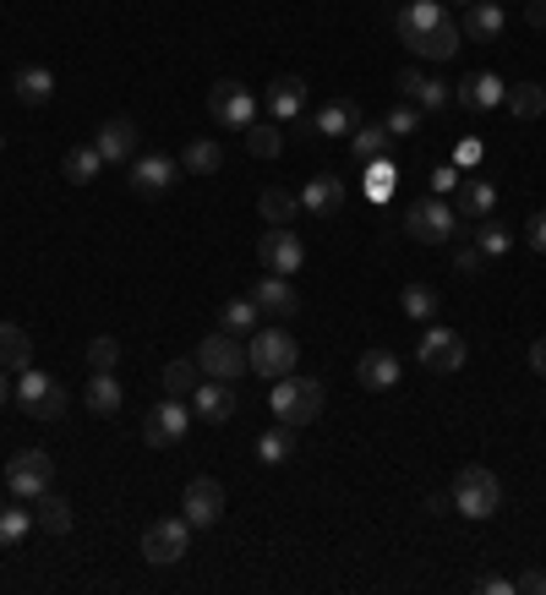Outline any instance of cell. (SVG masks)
<instances>
[{
	"label": "cell",
	"instance_id": "9f6ffc18",
	"mask_svg": "<svg viewBox=\"0 0 546 595\" xmlns=\"http://www.w3.org/2000/svg\"><path fill=\"white\" fill-rule=\"evenodd\" d=\"M7 399H12V372H0V410H7Z\"/></svg>",
	"mask_w": 546,
	"mask_h": 595
},
{
	"label": "cell",
	"instance_id": "bcb514c9",
	"mask_svg": "<svg viewBox=\"0 0 546 595\" xmlns=\"http://www.w3.org/2000/svg\"><path fill=\"white\" fill-rule=\"evenodd\" d=\"M388 192H393V165L388 159H372V197L383 203Z\"/></svg>",
	"mask_w": 546,
	"mask_h": 595
},
{
	"label": "cell",
	"instance_id": "44dd1931",
	"mask_svg": "<svg viewBox=\"0 0 546 595\" xmlns=\"http://www.w3.org/2000/svg\"><path fill=\"white\" fill-rule=\"evenodd\" d=\"M502 99H508V83L497 72H475V77L459 83V105L464 110H497Z\"/></svg>",
	"mask_w": 546,
	"mask_h": 595
},
{
	"label": "cell",
	"instance_id": "83f0119b",
	"mask_svg": "<svg viewBox=\"0 0 546 595\" xmlns=\"http://www.w3.org/2000/svg\"><path fill=\"white\" fill-rule=\"evenodd\" d=\"M181 170H186V175H219V170H225V148H219L214 137H197V143H186Z\"/></svg>",
	"mask_w": 546,
	"mask_h": 595
},
{
	"label": "cell",
	"instance_id": "8d00e7d4",
	"mask_svg": "<svg viewBox=\"0 0 546 595\" xmlns=\"http://www.w3.org/2000/svg\"><path fill=\"white\" fill-rule=\"evenodd\" d=\"M399 306H404V317H415V323H432L442 301H437V290H432V284H404V290H399Z\"/></svg>",
	"mask_w": 546,
	"mask_h": 595
},
{
	"label": "cell",
	"instance_id": "5bb4252c",
	"mask_svg": "<svg viewBox=\"0 0 546 595\" xmlns=\"http://www.w3.org/2000/svg\"><path fill=\"white\" fill-rule=\"evenodd\" d=\"M415 355H421V366H426V372H459L470 350H464V339H459L453 328H426V339H421V350H415Z\"/></svg>",
	"mask_w": 546,
	"mask_h": 595
},
{
	"label": "cell",
	"instance_id": "b9f144b4",
	"mask_svg": "<svg viewBox=\"0 0 546 595\" xmlns=\"http://www.w3.org/2000/svg\"><path fill=\"white\" fill-rule=\"evenodd\" d=\"M28 530H34V519L23 508H0V546H17Z\"/></svg>",
	"mask_w": 546,
	"mask_h": 595
},
{
	"label": "cell",
	"instance_id": "6da1fadb",
	"mask_svg": "<svg viewBox=\"0 0 546 595\" xmlns=\"http://www.w3.org/2000/svg\"><path fill=\"white\" fill-rule=\"evenodd\" d=\"M268 410L284 421V426H306V421H317L323 415V382L317 377H274V393H268Z\"/></svg>",
	"mask_w": 546,
	"mask_h": 595
},
{
	"label": "cell",
	"instance_id": "ac0fdd59",
	"mask_svg": "<svg viewBox=\"0 0 546 595\" xmlns=\"http://www.w3.org/2000/svg\"><path fill=\"white\" fill-rule=\"evenodd\" d=\"M459 39H464V28H459L453 17H437L410 50H415L421 61H453V56H459Z\"/></svg>",
	"mask_w": 546,
	"mask_h": 595
},
{
	"label": "cell",
	"instance_id": "d6a6232c",
	"mask_svg": "<svg viewBox=\"0 0 546 595\" xmlns=\"http://www.w3.org/2000/svg\"><path fill=\"white\" fill-rule=\"evenodd\" d=\"M34 502H39V513H34L39 530H50V535H66V530H72V502H66L61 491H45V497H34Z\"/></svg>",
	"mask_w": 546,
	"mask_h": 595
},
{
	"label": "cell",
	"instance_id": "74e56055",
	"mask_svg": "<svg viewBox=\"0 0 546 595\" xmlns=\"http://www.w3.org/2000/svg\"><path fill=\"white\" fill-rule=\"evenodd\" d=\"M290 453H295V426H284V421H279L274 432H263V437H257V459H263V464H284Z\"/></svg>",
	"mask_w": 546,
	"mask_h": 595
},
{
	"label": "cell",
	"instance_id": "7c38bea8",
	"mask_svg": "<svg viewBox=\"0 0 546 595\" xmlns=\"http://www.w3.org/2000/svg\"><path fill=\"white\" fill-rule=\"evenodd\" d=\"M181 513H186V524H192V530H214V524L225 519V486H219V481H208V475L186 481Z\"/></svg>",
	"mask_w": 546,
	"mask_h": 595
},
{
	"label": "cell",
	"instance_id": "4fadbf2b",
	"mask_svg": "<svg viewBox=\"0 0 546 595\" xmlns=\"http://www.w3.org/2000/svg\"><path fill=\"white\" fill-rule=\"evenodd\" d=\"M186 426H192V415H186V404L170 393V399H159V404L148 410V421H143V442H148V448H170V442L186 437Z\"/></svg>",
	"mask_w": 546,
	"mask_h": 595
},
{
	"label": "cell",
	"instance_id": "c3c4849f",
	"mask_svg": "<svg viewBox=\"0 0 546 595\" xmlns=\"http://www.w3.org/2000/svg\"><path fill=\"white\" fill-rule=\"evenodd\" d=\"M524 241H530V252H535V257H546V208H541V214H530Z\"/></svg>",
	"mask_w": 546,
	"mask_h": 595
},
{
	"label": "cell",
	"instance_id": "f35d334b",
	"mask_svg": "<svg viewBox=\"0 0 546 595\" xmlns=\"http://www.w3.org/2000/svg\"><path fill=\"white\" fill-rule=\"evenodd\" d=\"M475 246H481V257H486V263H497V257H508L513 235H508V224H497V219H481V224H475Z\"/></svg>",
	"mask_w": 546,
	"mask_h": 595
},
{
	"label": "cell",
	"instance_id": "1f68e13d",
	"mask_svg": "<svg viewBox=\"0 0 546 595\" xmlns=\"http://www.w3.org/2000/svg\"><path fill=\"white\" fill-rule=\"evenodd\" d=\"M99 170H105V154H99L94 143H88V148H72V154L61 159V175H66L72 186H88Z\"/></svg>",
	"mask_w": 546,
	"mask_h": 595
},
{
	"label": "cell",
	"instance_id": "d6986e66",
	"mask_svg": "<svg viewBox=\"0 0 546 595\" xmlns=\"http://www.w3.org/2000/svg\"><path fill=\"white\" fill-rule=\"evenodd\" d=\"M344 181L339 175H312L306 181V192H301V208L306 214H317V219H333V214H344Z\"/></svg>",
	"mask_w": 546,
	"mask_h": 595
},
{
	"label": "cell",
	"instance_id": "e575fe53",
	"mask_svg": "<svg viewBox=\"0 0 546 595\" xmlns=\"http://www.w3.org/2000/svg\"><path fill=\"white\" fill-rule=\"evenodd\" d=\"M257 317H263V312H257V301H252V295H246V301H225V306H219V328H225V333H235V339H241V333H257Z\"/></svg>",
	"mask_w": 546,
	"mask_h": 595
},
{
	"label": "cell",
	"instance_id": "2e32d148",
	"mask_svg": "<svg viewBox=\"0 0 546 595\" xmlns=\"http://www.w3.org/2000/svg\"><path fill=\"white\" fill-rule=\"evenodd\" d=\"M94 148L105 154V165H132V159H137V121H126V116H110V121L99 126Z\"/></svg>",
	"mask_w": 546,
	"mask_h": 595
},
{
	"label": "cell",
	"instance_id": "7dc6e473",
	"mask_svg": "<svg viewBox=\"0 0 546 595\" xmlns=\"http://www.w3.org/2000/svg\"><path fill=\"white\" fill-rule=\"evenodd\" d=\"M448 192H459V170L453 165H437L432 170V197H448Z\"/></svg>",
	"mask_w": 546,
	"mask_h": 595
},
{
	"label": "cell",
	"instance_id": "6f0895ef",
	"mask_svg": "<svg viewBox=\"0 0 546 595\" xmlns=\"http://www.w3.org/2000/svg\"><path fill=\"white\" fill-rule=\"evenodd\" d=\"M459 7H470V0H459Z\"/></svg>",
	"mask_w": 546,
	"mask_h": 595
},
{
	"label": "cell",
	"instance_id": "681fc988",
	"mask_svg": "<svg viewBox=\"0 0 546 595\" xmlns=\"http://www.w3.org/2000/svg\"><path fill=\"white\" fill-rule=\"evenodd\" d=\"M453 268H459V274H481V268H486L481 246H459V252H453Z\"/></svg>",
	"mask_w": 546,
	"mask_h": 595
},
{
	"label": "cell",
	"instance_id": "ffe728a7",
	"mask_svg": "<svg viewBox=\"0 0 546 595\" xmlns=\"http://www.w3.org/2000/svg\"><path fill=\"white\" fill-rule=\"evenodd\" d=\"M252 301H257V312H274V317H295L301 312V295L290 290L284 274H263L257 290H252Z\"/></svg>",
	"mask_w": 546,
	"mask_h": 595
},
{
	"label": "cell",
	"instance_id": "7bdbcfd3",
	"mask_svg": "<svg viewBox=\"0 0 546 595\" xmlns=\"http://www.w3.org/2000/svg\"><path fill=\"white\" fill-rule=\"evenodd\" d=\"M116 361H121V344H116L110 333H99V339L88 344V372H116Z\"/></svg>",
	"mask_w": 546,
	"mask_h": 595
},
{
	"label": "cell",
	"instance_id": "ba28073f",
	"mask_svg": "<svg viewBox=\"0 0 546 595\" xmlns=\"http://www.w3.org/2000/svg\"><path fill=\"white\" fill-rule=\"evenodd\" d=\"M50 481H56V459H50L45 448H17V453H12V464H7L12 497H45Z\"/></svg>",
	"mask_w": 546,
	"mask_h": 595
},
{
	"label": "cell",
	"instance_id": "ab89813d",
	"mask_svg": "<svg viewBox=\"0 0 546 595\" xmlns=\"http://www.w3.org/2000/svg\"><path fill=\"white\" fill-rule=\"evenodd\" d=\"M246 148H252V159H279V154H284V132L252 121V126H246Z\"/></svg>",
	"mask_w": 546,
	"mask_h": 595
},
{
	"label": "cell",
	"instance_id": "7402d4cb",
	"mask_svg": "<svg viewBox=\"0 0 546 595\" xmlns=\"http://www.w3.org/2000/svg\"><path fill=\"white\" fill-rule=\"evenodd\" d=\"M268 116L274 121H301L306 116V83L301 77H274L268 83Z\"/></svg>",
	"mask_w": 546,
	"mask_h": 595
},
{
	"label": "cell",
	"instance_id": "9c48e42d",
	"mask_svg": "<svg viewBox=\"0 0 546 595\" xmlns=\"http://www.w3.org/2000/svg\"><path fill=\"white\" fill-rule=\"evenodd\" d=\"M257 263L268 268V274H295L301 263H306V246H301V235L290 230V224H268V235L257 241Z\"/></svg>",
	"mask_w": 546,
	"mask_h": 595
},
{
	"label": "cell",
	"instance_id": "8fae6325",
	"mask_svg": "<svg viewBox=\"0 0 546 595\" xmlns=\"http://www.w3.org/2000/svg\"><path fill=\"white\" fill-rule=\"evenodd\" d=\"M175 175H181V159H170V154H143L126 165V181L137 197H165L175 186Z\"/></svg>",
	"mask_w": 546,
	"mask_h": 595
},
{
	"label": "cell",
	"instance_id": "f5cc1de1",
	"mask_svg": "<svg viewBox=\"0 0 546 595\" xmlns=\"http://www.w3.org/2000/svg\"><path fill=\"white\" fill-rule=\"evenodd\" d=\"M530 372H535V377H546V339H535V344H530Z\"/></svg>",
	"mask_w": 546,
	"mask_h": 595
},
{
	"label": "cell",
	"instance_id": "30bf717a",
	"mask_svg": "<svg viewBox=\"0 0 546 595\" xmlns=\"http://www.w3.org/2000/svg\"><path fill=\"white\" fill-rule=\"evenodd\" d=\"M208 116H214L219 126L246 132V126L257 121V99H252L241 83H214V88H208Z\"/></svg>",
	"mask_w": 546,
	"mask_h": 595
},
{
	"label": "cell",
	"instance_id": "52a82bcc",
	"mask_svg": "<svg viewBox=\"0 0 546 595\" xmlns=\"http://www.w3.org/2000/svg\"><path fill=\"white\" fill-rule=\"evenodd\" d=\"M197 366H203V377H219V382H235L241 372H252V361H246V350H241V339L235 333H208L203 344H197Z\"/></svg>",
	"mask_w": 546,
	"mask_h": 595
},
{
	"label": "cell",
	"instance_id": "f6af8a7d",
	"mask_svg": "<svg viewBox=\"0 0 546 595\" xmlns=\"http://www.w3.org/2000/svg\"><path fill=\"white\" fill-rule=\"evenodd\" d=\"M383 126H388V137L399 143V137H410V132L421 126V110H410V105H393V110L383 116Z\"/></svg>",
	"mask_w": 546,
	"mask_h": 595
},
{
	"label": "cell",
	"instance_id": "60d3db41",
	"mask_svg": "<svg viewBox=\"0 0 546 595\" xmlns=\"http://www.w3.org/2000/svg\"><path fill=\"white\" fill-rule=\"evenodd\" d=\"M197 382H203V366L197 361H170L165 366V393H197Z\"/></svg>",
	"mask_w": 546,
	"mask_h": 595
},
{
	"label": "cell",
	"instance_id": "11a10c76",
	"mask_svg": "<svg viewBox=\"0 0 546 595\" xmlns=\"http://www.w3.org/2000/svg\"><path fill=\"white\" fill-rule=\"evenodd\" d=\"M415 88H421V72H399V94L415 99Z\"/></svg>",
	"mask_w": 546,
	"mask_h": 595
},
{
	"label": "cell",
	"instance_id": "836d02e7",
	"mask_svg": "<svg viewBox=\"0 0 546 595\" xmlns=\"http://www.w3.org/2000/svg\"><path fill=\"white\" fill-rule=\"evenodd\" d=\"M519 121H541L546 116V88L541 83H519V88H508V99H502Z\"/></svg>",
	"mask_w": 546,
	"mask_h": 595
},
{
	"label": "cell",
	"instance_id": "4316f807",
	"mask_svg": "<svg viewBox=\"0 0 546 595\" xmlns=\"http://www.w3.org/2000/svg\"><path fill=\"white\" fill-rule=\"evenodd\" d=\"M437 17H448V12L437 7V0H410V7L399 12V39H404V45H415V39H421Z\"/></svg>",
	"mask_w": 546,
	"mask_h": 595
},
{
	"label": "cell",
	"instance_id": "cb8c5ba5",
	"mask_svg": "<svg viewBox=\"0 0 546 595\" xmlns=\"http://www.w3.org/2000/svg\"><path fill=\"white\" fill-rule=\"evenodd\" d=\"M492 208H497V186H492L486 175L459 181V192H453V214H459V219H486Z\"/></svg>",
	"mask_w": 546,
	"mask_h": 595
},
{
	"label": "cell",
	"instance_id": "484cf974",
	"mask_svg": "<svg viewBox=\"0 0 546 595\" xmlns=\"http://www.w3.org/2000/svg\"><path fill=\"white\" fill-rule=\"evenodd\" d=\"M12 94H17L28 110H39V105L56 99V72H50V66H23V72L12 77Z\"/></svg>",
	"mask_w": 546,
	"mask_h": 595
},
{
	"label": "cell",
	"instance_id": "f546056e",
	"mask_svg": "<svg viewBox=\"0 0 546 595\" xmlns=\"http://www.w3.org/2000/svg\"><path fill=\"white\" fill-rule=\"evenodd\" d=\"M83 399H88L94 415H116V410H121V382H116V372H94L88 388H83Z\"/></svg>",
	"mask_w": 546,
	"mask_h": 595
},
{
	"label": "cell",
	"instance_id": "5b68a950",
	"mask_svg": "<svg viewBox=\"0 0 546 595\" xmlns=\"http://www.w3.org/2000/svg\"><path fill=\"white\" fill-rule=\"evenodd\" d=\"M12 399L34 415V421H61L66 415V388L56 382V377H45V372H17V388H12Z\"/></svg>",
	"mask_w": 546,
	"mask_h": 595
},
{
	"label": "cell",
	"instance_id": "ee69618b",
	"mask_svg": "<svg viewBox=\"0 0 546 595\" xmlns=\"http://www.w3.org/2000/svg\"><path fill=\"white\" fill-rule=\"evenodd\" d=\"M415 110H448V83H437V77H421V88H415Z\"/></svg>",
	"mask_w": 546,
	"mask_h": 595
},
{
	"label": "cell",
	"instance_id": "d590c367",
	"mask_svg": "<svg viewBox=\"0 0 546 595\" xmlns=\"http://www.w3.org/2000/svg\"><path fill=\"white\" fill-rule=\"evenodd\" d=\"M257 208H263L268 224H295V219H301V197H290V192H279V186H268V192L257 197Z\"/></svg>",
	"mask_w": 546,
	"mask_h": 595
},
{
	"label": "cell",
	"instance_id": "816d5d0a",
	"mask_svg": "<svg viewBox=\"0 0 546 595\" xmlns=\"http://www.w3.org/2000/svg\"><path fill=\"white\" fill-rule=\"evenodd\" d=\"M524 23L546 34V0H530V7H524Z\"/></svg>",
	"mask_w": 546,
	"mask_h": 595
},
{
	"label": "cell",
	"instance_id": "3957f363",
	"mask_svg": "<svg viewBox=\"0 0 546 595\" xmlns=\"http://www.w3.org/2000/svg\"><path fill=\"white\" fill-rule=\"evenodd\" d=\"M453 508H459L464 519H492V513L502 508L497 475H492L486 464H464V470L453 475Z\"/></svg>",
	"mask_w": 546,
	"mask_h": 595
},
{
	"label": "cell",
	"instance_id": "9a60e30c",
	"mask_svg": "<svg viewBox=\"0 0 546 595\" xmlns=\"http://www.w3.org/2000/svg\"><path fill=\"white\" fill-rule=\"evenodd\" d=\"M399 355L393 350H383V344H372V350H361V361H355V382L366 388V393H388V388H399Z\"/></svg>",
	"mask_w": 546,
	"mask_h": 595
},
{
	"label": "cell",
	"instance_id": "8992f818",
	"mask_svg": "<svg viewBox=\"0 0 546 595\" xmlns=\"http://www.w3.org/2000/svg\"><path fill=\"white\" fill-rule=\"evenodd\" d=\"M186 546H192L186 513H181V519H154V524L143 530V562H154V568H175V562L186 557Z\"/></svg>",
	"mask_w": 546,
	"mask_h": 595
},
{
	"label": "cell",
	"instance_id": "e0dca14e",
	"mask_svg": "<svg viewBox=\"0 0 546 595\" xmlns=\"http://www.w3.org/2000/svg\"><path fill=\"white\" fill-rule=\"evenodd\" d=\"M192 410H197V421H208V426H225V421L235 415V382H219V377L197 382V393H192Z\"/></svg>",
	"mask_w": 546,
	"mask_h": 595
},
{
	"label": "cell",
	"instance_id": "7a4b0ae2",
	"mask_svg": "<svg viewBox=\"0 0 546 595\" xmlns=\"http://www.w3.org/2000/svg\"><path fill=\"white\" fill-rule=\"evenodd\" d=\"M453 230H459V214H453L448 197H421V203L404 208V235L421 241V246H448Z\"/></svg>",
	"mask_w": 546,
	"mask_h": 595
},
{
	"label": "cell",
	"instance_id": "f907efd6",
	"mask_svg": "<svg viewBox=\"0 0 546 595\" xmlns=\"http://www.w3.org/2000/svg\"><path fill=\"white\" fill-rule=\"evenodd\" d=\"M513 590H519V595H546V573H535V568H524V573L513 579Z\"/></svg>",
	"mask_w": 546,
	"mask_h": 595
},
{
	"label": "cell",
	"instance_id": "603a6c76",
	"mask_svg": "<svg viewBox=\"0 0 546 595\" xmlns=\"http://www.w3.org/2000/svg\"><path fill=\"white\" fill-rule=\"evenodd\" d=\"M306 126H312V137H350L361 126V116H355L350 99H328V105H317V116Z\"/></svg>",
	"mask_w": 546,
	"mask_h": 595
},
{
	"label": "cell",
	"instance_id": "4dcf8cb0",
	"mask_svg": "<svg viewBox=\"0 0 546 595\" xmlns=\"http://www.w3.org/2000/svg\"><path fill=\"white\" fill-rule=\"evenodd\" d=\"M388 148H393L388 126H355V132H350V154H355L361 165H372V159H388Z\"/></svg>",
	"mask_w": 546,
	"mask_h": 595
},
{
	"label": "cell",
	"instance_id": "f1b7e54d",
	"mask_svg": "<svg viewBox=\"0 0 546 595\" xmlns=\"http://www.w3.org/2000/svg\"><path fill=\"white\" fill-rule=\"evenodd\" d=\"M502 7H497V0H470V17H464V34L470 39H497L502 34Z\"/></svg>",
	"mask_w": 546,
	"mask_h": 595
},
{
	"label": "cell",
	"instance_id": "d4e9b609",
	"mask_svg": "<svg viewBox=\"0 0 546 595\" xmlns=\"http://www.w3.org/2000/svg\"><path fill=\"white\" fill-rule=\"evenodd\" d=\"M34 366V339H28V328H17V323H0V372H28Z\"/></svg>",
	"mask_w": 546,
	"mask_h": 595
},
{
	"label": "cell",
	"instance_id": "277c9868",
	"mask_svg": "<svg viewBox=\"0 0 546 595\" xmlns=\"http://www.w3.org/2000/svg\"><path fill=\"white\" fill-rule=\"evenodd\" d=\"M246 361H252V372L257 377H290L295 372V361H301V344L284 333V328H257L252 333V344H246Z\"/></svg>",
	"mask_w": 546,
	"mask_h": 595
},
{
	"label": "cell",
	"instance_id": "db71d44e",
	"mask_svg": "<svg viewBox=\"0 0 546 595\" xmlns=\"http://www.w3.org/2000/svg\"><path fill=\"white\" fill-rule=\"evenodd\" d=\"M475 590H481V595H508V590H513V579H481Z\"/></svg>",
	"mask_w": 546,
	"mask_h": 595
}]
</instances>
